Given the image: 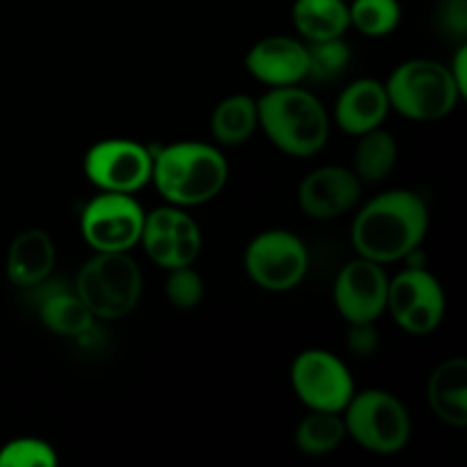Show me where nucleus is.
Returning a JSON list of instances; mask_svg holds the SVG:
<instances>
[{
  "instance_id": "obj_1",
  "label": "nucleus",
  "mask_w": 467,
  "mask_h": 467,
  "mask_svg": "<svg viewBox=\"0 0 467 467\" xmlns=\"http://www.w3.org/2000/svg\"><path fill=\"white\" fill-rule=\"evenodd\" d=\"M429 231V208L410 190H390L374 196L351 223V246L379 265L410 258Z\"/></svg>"
},
{
  "instance_id": "obj_2",
  "label": "nucleus",
  "mask_w": 467,
  "mask_h": 467,
  "mask_svg": "<svg viewBox=\"0 0 467 467\" xmlns=\"http://www.w3.org/2000/svg\"><path fill=\"white\" fill-rule=\"evenodd\" d=\"M150 182L167 203L178 208L203 205L226 187L228 162L217 146L176 141L153 150Z\"/></svg>"
},
{
  "instance_id": "obj_3",
  "label": "nucleus",
  "mask_w": 467,
  "mask_h": 467,
  "mask_svg": "<svg viewBox=\"0 0 467 467\" xmlns=\"http://www.w3.org/2000/svg\"><path fill=\"white\" fill-rule=\"evenodd\" d=\"M258 128L292 158H310L327 146L331 119L313 91L299 85L272 87L258 99Z\"/></svg>"
},
{
  "instance_id": "obj_4",
  "label": "nucleus",
  "mask_w": 467,
  "mask_h": 467,
  "mask_svg": "<svg viewBox=\"0 0 467 467\" xmlns=\"http://www.w3.org/2000/svg\"><path fill=\"white\" fill-rule=\"evenodd\" d=\"M390 109L410 121L431 123L450 117L463 99L450 67L436 59H409L390 73L386 82Z\"/></svg>"
},
{
  "instance_id": "obj_5",
  "label": "nucleus",
  "mask_w": 467,
  "mask_h": 467,
  "mask_svg": "<svg viewBox=\"0 0 467 467\" xmlns=\"http://www.w3.org/2000/svg\"><path fill=\"white\" fill-rule=\"evenodd\" d=\"M78 296L96 319H121L137 308L144 290V276L128 254H94L78 272Z\"/></svg>"
},
{
  "instance_id": "obj_6",
  "label": "nucleus",
  "mask_w": 467,
  "mask_h": 467,
  "mask_svg": "<svg viewBox=\"0 0 467 467\" xmlns=\"http://www.w3.org/2000/svg\"><path fill=\"white\" fill-rule=\"evenodd\" d=\"M342 420L347 438L358 442L369 454H400L413 436V422L404 401L395 392L379 388L354 392L342 410Z\"/></svg>"
},
{
  "instance_id": "obj_7",
  "label": "nucleus",
  "mask_w": 467,
  "mask_h": 467,
  "mask_svg": "<svg viewBox=\"0 0 467 467\" xmlns=\"http://www.w3.org/2000/svg\"><path fill=\"white\" fill-rule=\"evenodd\" d=\"M308 249L292 231L269 228L258 233L244 251V269L251 281L267 292H290L308 274Z\"/></svg>"
},
{
  "instance_id": "obj_8",
  "label": "nucleus",
  "mask_w": 467,
  "mask_h": 467,
  "mask_svg": "<svg viewBox=\"0 0 467 467\" xmlns=\"http://www.w3.org/2000/svg\"><path fill=\"white\" fill-rule=\"evenodd\" d=\"M144 217L132 194L100 192L82 208L80 233L94 254H128L140 244Z\"/></svg>"
},
{
  "instance_id": "obj_9",
  "label": "nucleus",
  "mask_w": 467,
  "mask_h": 467,
  "mask_svg": "<svg viewBox=\"0 0 467 467\" xmlns=\"http://www.w3.org/2000/svg\"><path fill=\"white\" fill-rule=\"evenodd\" d=\"M290 383L296 400L308 410L342 413L356 392L345 360L327 349L301 351L290 368Z\"/></svg>"
},
{
  "instance_id": "obj_10",
  "label": "nucleus",
  "mask_w": 467,
  "mask_h": 467,
  "mask_svg": "<svg viewBox=\"0 0 467 467\" xmlns=\"http://www.w3.org/2000/svg\"><path fill=\"white\" fill-rule=\"evenodd\" d=\"M392 319L410 336L433 333L445 319L447 299L441 281L420 265L404 269L388 283V306Z\"/></svg>"
},
{
  "instance_id": "obj_11",
  "label": "nucleus",
  "mask_w": 467,
  "mask_h": 467,
  "mask_svg": "<svg viewBox=\"0 0 467 467\" xmlns=\"http://www.w3.org/2000/svg\"><path fill=\"white\" fill-rule=\"evenodd\" d=\"M153 173V150L132 140L96 141L85 153V176L100 192L135 194Z\"/></svg>"
},
{
  "instance_id": "obj_12",
  "label": "nucleus",
  "mask_w": 467,
  "mask_h": 467,
  "mask_svg": "<svg viewBox=\"0 0 467 467\" xmlns=\"http://www.w3.org/2000/svg\"><path fill=\"white\" fill-rule=\"evenodd\" d=\"M390 276L383 265L356 255L337 272L333 283V304L347 324L377 322L388 306Z\"/></svg>"
},
{
  "instance_id": "obj_13",
  "label": "nucleus",
  "mask_w": 467,
  "mask_h": 467,
  "mask_svg": "<svg viewBox=\"0 0 467 467\" xmlns=\"http://www.w3.org/2000/svg\"><path fill=\"white\" fill-rule=\"evenodd\" d=\"M363 190V181L351 169L324 164L313 169L296 190V201L306 217L328 222L356 208Z\"/></svg>"
},
{
  "instance_id": "obj_14",
  "label": "nucleus",
  "mask_w": 467,
  "mask_h": 467,
  "mask_svg": "<svg viewBox=\"0 0 467 467\" xmlns=\"http://www.w3.org/2000/svg\"><path fill=\"white\" fill-rule=\"evenodd\" d=\"M246 71L258 82L272 87L301 85L308 73L306 41L285 35H272L254 44L246 53Z\"/></svg>"
},
{
  "instance_id": "obj_15",
  "label": "nucleus",
  "mask_w": 467,
  "mask_h": 467,
  "mask_svg": "<svg viewBox=\"0 0 467 467\" xmlns=\"http://www.w3.org/2000/svg\"><path fill=\"white\" fill-rule=\"evenodd\" d=\"M32 290H35L39 322L48 331L64 337H82L94 328L96 317L82 304L73 285H64L62 281L46 278L44 283L35 285Z\"/></svg>"
},
{
  "instance_id": "obj_16",
  "label": "nucleus",
  "mask_w": 467,
  "mask_h": 467,
  "mask_svg": "<svg viewBox=\"0 0 467 467\" xmlns=\"http://www.w3.org/2000/svg\"><path fill=\"white\" fill-rule=\"evenodd\" d=\"M390 112L386 85L374 78H360L342 89L337 96L333 119L347 135H365V132L381 128Z\"/></svg>"
},
{
  "instance_id": "obj_17",
  "label": "nucleus",
  "mask_w": 467,
  "mask_h": 467,
  "mask_svg": "<svg viewBox=\"0 0 467 467\" xmlns=\"http://www.w3.org/2000/svg\"><path fill=\"white\" fill-rule=\"evenodd\" d=\"M57 263L55 242L44 228H26L12 240L5 260L9 283L23 290H32L53 274Z\"/></svg>"
},
{
  "instance_id": "obj_18",
  "label": "nucleus",
  "mask_w": 467,
  "mask_h": 467,
  "mask_svg": "<svg viewBox=\"0 0 467 467\" xmlns=\"http://www.w3.org/2000/svg\"><path fill=\"white\" fill-rule=\"evenodd\" d=\"M431 413L450 427H467V360L447 358L431 372L427 383Z\"/></svg>"
},
{
  "instance_id": "obj_19",
  "label": "nucleus",
  "mask_w": 467,
  "mask_h": 467,
  "mask_svg": "<svg viewBox=\"0 0 467 467\" xmlns=\"http://www.w3.org/2000/svg\"><path fill=\"white\" fill-rule=\"evenodd\" d=\"M292 23L306 44L337 39L349 30V3L347 0H295Z\"/></svg>"
},
{
  "instance_id": "obj_20",
  "label": "nucleus",
  "mask_w": 467,
  "mask_h": 467,
  "mask_svg": "<svg viewBox=\"0 0 467 467\" xmlns=\"http://www.w3.org/2000/svg\"><path fill=\"white\" fill-rule=\"evenodd\" d=\"M258 130V100L231 94L217 103L210 117V132L222 146H242Z\"/></svg>"
},
{
  "instance_id": "obj_21",
  "label": "nucleus",
  "mask_w": 467,
  "mask_h": 467,
  "mask_svg": "<svg viewBox=\"0 0 467 467\" xmlns=\"http://www.w3.org/2000/svg\"><path fill=\"white\" fill-rule=\"evenodd\" d=\"M400 158V146L397 140L383 128L358 135L354 149V167L351 171L365 182H379L392 173Z\"/></svg>"
},
{
  "instance_id": "obj_22",
  "label": "nucleus",
  "mask_w": 467,
  "mask_h": 467,
  "mask_svg": "<svg viewBox=\"0 0 467 467\" xmlns=\"http://www.w3.org/2000/svg\"><path fill=\"white\" fill-rule=\"evenodd\" d=\"M347 441V427L342 413L310 410L295 431V445L306 456L333 454Z\"/></svg>"
},
{
  "instance_id": "obj_23",
  "label": "nucleus",
  "mask_w": 467,
  "mask_h": 467,
  "mask_svg": "<svg viewBox=\"0 0 467 467\" xmlns=\"http://www.w3.org/2000/svg\"><path fill=\"white\" fill-rule=\"evenodd\" d=\"M349 23L372 39L392 35L401 23L400 0H351Z\"/></svg>"
},
{
  "instance_id": "obj_24",
  "label": "nucleus",
  "mask_w": 467,
  "mask_h": 467,
  "mask_svg": "<svg viewBox=\"0 0 467 467\" xmlns=\"http://www.w3.org/2000/svg\"><path fill=\"white\" fill-rule=\"evenodd\" d=\"M306 59H308L306 80L333 82L349 68L351 48L345 41V36L310 41V44H306Z\"/></svg>"
},
{
  "instance_id": "obj_25",
  "label": "nucleus",
  "mask_w": 467,
  "mask_h": 467,
  "mask_svg": "<svg viewBox=\"0 0 467 467\" xmlns=\"http://www.w3.org/2000/svg\"><path fill=\"white\" fill-rule=\"evenodd\" d=\"M57 454L41 438H14L0 447V467H55Z\"/></svg>"
},
{
  "instance_id": "obj_26",
  "label": "nucleus",
  "mask_w": 467,
  "mask_h": 467,
  "mask_svg": "<svg viewBox=\"0 0 467 467\" xmlns=\"http://www.w3.org/2000/svg\"><path fill=\"white\" fill-rule=\"evenodd\" d=\"M167 285H164V292H167V299L173 308L178 310H194L196 306L203 301L205 287L203 278L196 269H192V265L187 267H176L167 269Z\"/></svg>"
},
{
  "instance_id": "obj_27",
  "label": "nucleus",
  "mask_w": 467,
  "mask_h": 467,
  "mask_svg": "<svg viewBox=\"0 0 467 467\" xmlns=\"http://www.w3.org/2000/svg\"><path fill=\"white\" fill-rule=\"evenodd\" d=\"M438 27L454 39L467 36V0H441L436 12Z\"/></svg>"
},
{
  "instance_id": "obj_28",
  "label": "nucleus",
  "mask_w": 467,
  "mask_h": 467,
  "mask_svg": "<svg viewBox=\"0 0 467 467\" xmlns=\"http://www.w3.org/2000/svg\"><path fill=\"white\" fill-rule=\"evenodd\" d=\"M347 347L354 356L360 358H368L374 351L379 349V331L374 327V322H360V324H349V331H347Z\"/></svg>"
},
{
  "instance_id": "obj_29",
  "label": "nucleus",
  "mask_w": 467,
  "mask_h": 467,
  "mask_svg": "<svg viewBox=\"0 0 467 467\" xmlns=\"http://www.w3.org/2000/svg\"><path fill=\"white\" fill-rule=\"evenodd\" d=\"M450 73L451 78H454L456 87L461 89V94H463V99L467 96V46L461 44L459 50H456L454 59H451L450 64Z\"/></svg>"
}]
</instances>
